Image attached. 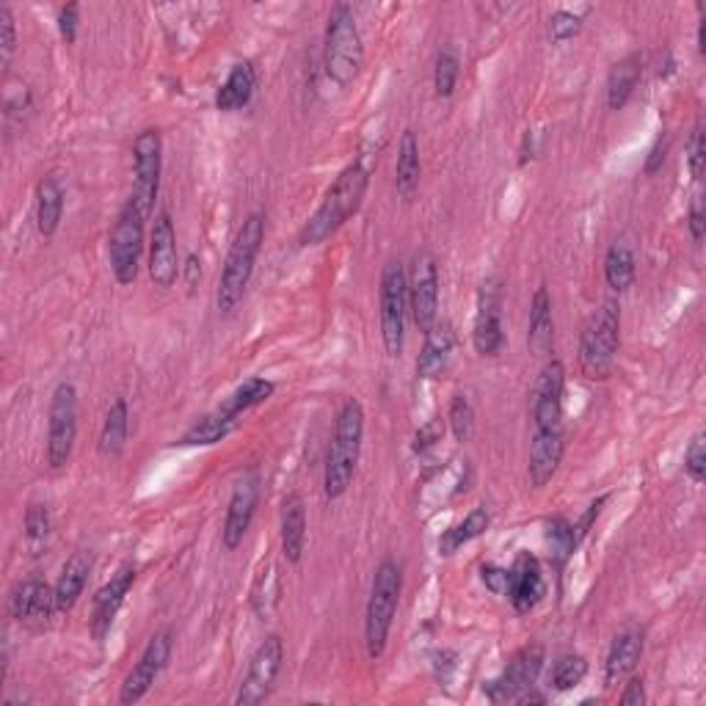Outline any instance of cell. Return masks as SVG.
<instances>
[{
	"instance_id": "21",
	"label": "cell",
	"mask_w": 706,
	"mask_h": 706,
	"mask_svg": "<svg viewBox=\"0 0 706 706\" xmlns=\"http://www.w3.org/2000/svg\"><path fill=\"white\" fill-rule=\"evenodd\" d=\"M11 618L28 621V624H44L59 613L56 607V588L39 577H28L11 591L9 599Z\"/></svg>"
},
{
	"instance_id": "38",
	"label": "cell",
	"mask_w": 706,
	"mask_h": 706,
	"mask_svg": "<svg viewBox=\"0 0 706 706\" xmlns=\"http://www.w3.org/2000/svg\"><path fill=\"white\" fill-rule=\"evenodd\" d=\"M279 594H282V588H279L276 566H273V563H268V566H263V572L258 574V583H254V588H252L254 613H258V616L263 621L271 618L273 607H276V602H279Z\"/></svg>"
},
{
	"instance_id": "5",
	"label": "cell",
	"mask_w": 706,
	"mask_h": 706,
	"mask_svg": "<svg viewBox=\"0 0 706 706\" xmlns=\"http://www.w3.org/2000/svg\"><path fill=\"white\" fill-rule=\"evenodd\" d=\"M323 67L337 87H351L364 67V39L349 3H337L329 14L323 39Z\"/></svg>"
},
{
	"instance_id": "37",
	"label": "cell",
	"mask_w": 706,
	"mask_h": 706,
	"mask_svg": "<svg viewBox=\"0 0 706 706\" xmlns=\"http://www.w3.org/2000/svg\"><path fill=\"white\" fill-rule=\"evenodd\" d=\"M588 676V659L583 654H563L555 665H552L549 685L552 690L568 693Z\"/></svg>"
},
{
	"instance_id": "10",
	"label": "cell",
	"mask_w": 706,
	"mask_h": 706,
	"mask_svg": "<svg viewBox=\"0 0 706 706\" xmlns=\"http://www.w3.org/2000/svg\"><path fill=\"white\" fill-rule=\"evenodd\" d=\"M409 282V312L420 332H428L440 321V260L431 252L414 254L406 273Z\"/></svg>"
},
{
	"instance_id": "46",
	"label": "cell",
	"mask_w": 706,
	"mask_h": 706,
	"mask_svg": "<svg viewBox=\"0 0 706 706\" xmlns=\"http://www.w3.org/2000/svg\"><path fill=\"white\" fill-rule=\"evenodd\" d=\"M17 50V20L11 6H0V53H3V67L9 64Z\"/></svg>"
},
{
	"instance_id": "17",
	"label": "cell",
	"mask_w": 706,
	"mask_h": 706,
	"mask_svg": "<svg viewBox=\"0 0 706 706\" xmlns=\"http://www.w3.org/2000/svg\"><path fill=\"white\" fill-rule=\"evenodd\" d=\"M472 345L481 356H497L505 349V329H503V288L497 279L483 282L481 295H477V315L475 329H472Z\"/></svg>"
},
{
	"instance_id": "51",
	"label": "cell",
	"mask_w": 706,
	"mask_h": 706,
	"mask_svg": "<svg viewBox=\"0 0 706 706\" xmlns=\"http://www.w3.org/2000/svg\"><path fill=\"white\" fill-rule=\"evenodd\" d=\"M690 235H693V243H698L702 246L704 243V232H706V215H704V199L696 196L690 204Z\"/></svg>"
},
{
	"instance_id": "24",
	"label": "cell",
	"mask_w": 706,
	"mask_h": 706,
	"mask_svg": "<svg viewBox=\"0 0 706 706\" xmlns=\"http://www.w3.org/2000/svg\"><path fill=\"white\" fill-rule=\"evenodd\" d=\"M306 549V505L299 492H290L282 503V555L290 566H299Z\"/></svg>"
},
{
	"instance_id": "33",
	"label": "cell",
	"mask_w": 706,
	"mask_h": 706,
	"mask_svg": "<svg viewBox=\"0 0 706 706\" xmlns=\"http://www.w3.org/2000/svg\"><path fill=\"white\" fill-rule=\"evenodd\" d=\"M641 78H643L641 53H629L624 56L618 64H613L611 75H607V108H611V111H621V108L632 100Z\"/></svg>"
},
{
	"instance_id": "43",
	"label": "cell",
	"mask_w": 706,
	"mask_h": 706,
	"mask_svg": "<svg viewBox=\"0 0 706 706\" xmlns=\"http://www.w3.org/2000/svg\"><path fill=\"white\" fill-rule=\"evenodd\" d=\"M546 538H549V546L552 552H555L557 557H568L574 549H577V535H574V525H568L566 520H552L549 522V530H546Z\"/></svg>"
},
{
	"instance_id": "54",
	"label": "cell",
	"mask_w": 706,
	"mask_h": 706,
	"mask_svg": "<svg viewBox=\"0 0 706 706\" xmlns=\"http://www.w3.org/2000/svg\"><path fill=\"white\" fill-rule=\"evenodd\" d=\"M514 704H522V706H527V704H546V696H541V693H535V687H530V690L522 693V696H516Z\"/></svg>"
},
{
	"instance_id": "39",
	"label": "cell",
	"mask_w": 706,
	"mask_h": 706,
	"mask_svg": "<svg viewBox=\"0 0 706 706\" xmlns=\"http://www.w3.org/2000/svg\"><path fill=\"white\" fill-rule=\"evenodd\" d=\"M447 425L453 431L455 442L466 444L472 440V434H475V406H472L470 395H464V392L453 395L447 412Z\"/></svg>"
},
{
	"instance_id": "22",
	"label": "cell",
	"mask_w": 706,
	"mask_h": 706,
	"mask_svg": "<svg viewBox=\"0 0 706 706\" xmlns=\"http://www.w3.org/2000/svg\"><path fill=\"white\" fill-rule=\"evenodd\" d=\"M563 453H566V436L563 428L555 431H533L527 458V475L533 488H544L561 470Z\"/></svg>"
},
{
	"instance_id": "23",
	"label": "cell",
	"mask_w": 706,
	"mask_h": 706,
	"mask_svg": "<svg viewBox=\"0 0 706 706\" xmlns=\"http://www.w3.org/2000/svg\"><path fill=\"white\" fill-rule=\"evenodd\" d=\"M527 349L538 359H552V351H555V317H552L549 290L544 284L535 290L533 304H530Z\"/></svg>"
},
{
	"instance_id": "42",
	"label": "cell",
	"mask_w": 706,
	"mask_h": 706,
	"mask_svg": "<svg viewBox=\"0 0 706 706\" xmlns=\"http://www.w3.org/2000/svg\"><path fill=\"white\" fill-rule=\"evenodd\" d=\"M579 31H583V17L574 14V11L557 9L555 14L549 17V39L555 44H563L568 42V39L579 37Z\"/></svg>"
},
{
	"instance_id": "15",
	"label": "cell",
	"mask_w": 706,
	"mask_h": 706,
	"mask_svg": "<svg viewBox=\"0 0 706 706\" xmlns=\"http://www.w3.org/2000/svg\"><path fill=\"white\" fill-rule=\"evenodd\" d=\"M563 392H566V367L561 359H546L533 386V428H563Z\"/></svg>"
},
{
	"instance_id": "40",
	"label": "cell",
	"mask_w": 706,
	"mask_h": 706,
	"mask_svg": "<svg viewBox=\"0 0 706 706\" xmlns=\"http://www.w3.org/2000/svg\"><path fill=\"white\" fill-rule=\"evenodd\" d=\"M458 75H461L458 56H455L450 48L442 50V53L436 56V67H434V91H436V97H442V100L453 97L455 83H458Z\"/></svg>"
},
{
	"instance_id": "52",
	"label": "cell",
	"mask_w": 706,
	"mask_h": 706,
	"mask_svg": "<svg viewBox=\"0 0 706 706\" xmlns=\"http://www.w3.org/2000/svg\"><path fill=\"white\" fill-rule=\"evenodd\" d=\"M665 152H668V139H665V135H659L657 141H654V147H652V152H648V158H646V167H643V172L646 174H657L659 169H663V163H665Z\"/></svg>"
},
{
	"instance_id": "47",
	"label": "cell",
	"mask_w": 706,
	"mask_h": 706,
	"mask_svg": "<svg viewBox=\"0 0 706 706\" xmlns=\"http://www.w3.org/2000/svg\"><path fill=\"white\" fill-rule=\"evenodd\" d=\"M78 26H81V6L67 3L59 11V33L67 44H75Z\"/></svg>"
},
{
	"instance_id": "31",
	"label": "cell",
	"mask_w": 706,
	"mask_h": 706,
	"mask_svg": "<svg viewBox=\"0 0 706 706\" xmlns=\"http://www.w3.org/2000/svg\"><path fill=\"white\" fill-rule=\"evenodd\" d=\"M238 423H241V420L232 417L226 409H215V412L204 414L202 420H196V423H193L191 428L180 436V442L176 444H180V447H210V444L224 442L226 436L238 428Z\"/></svg>"
},
{
	"instance_id": "14",
	"label": "cell",
	"mask_w": 706,
	"mask_h": 706,
	"mask_svg": "<svg viewBox=\"0 0 706 706\" xmlns=\"http://www.w3.org/2000/svg\"><path fill=\"white\" fill-rule=\"evenodd\" d=\"M544 659H546L544 646H538V643H530V646L520 648V652L508 659L503 674L483 687L488 702L492 704L516 702V696H522V693L530 690V687H535L541 670H544Z\"/></svg>"
},
{
	"instance_id": "41",
	"label": "cell",
	"mask_w": 706,
	"mask_h": 706,
	"mask_svg": "<svg viewBox=\"0 0 706 706\" xmlns=\"http://www.w3.org/2000/svg\"><path fill=\"white\" fill-rule=\"evenodd\" d=\"M22 527H26L28 546H31V549H39V546L50 538V530H53V520H50L48 505H39V503L28 505Z\"/></svg>"
},
{
	"instance_id": "3",
	"label": "cell",
	"mask_w": 706,
	"mask_h": 706,
	"mask_svg": "<svg viewBox=\"0 0 706 706\" xmlns=\"http://www.w3.org/2000/svg\"><path fill=\"white\" fill-rule=\"evenodd\" d=\"M364 444V409L356 397L340 406L337 423H334V436L329 444L326 466H323V494L326 500H340L349 492L353 472H356L359 455Z\"/></svg>"
},
{
	"instance_id": "1",
	"label": "cell",
	"mask_w": 706,
	"mask_h": 706,
	"mask_svg": "<svg viewBox=\"0 0 706 706\" xmlns=\"http://www.w3.org/2000/svg\"><path fill=\"white\" fill-rule=\"evenodd\" d=\"M370 185V169L362 161H353L343 172L337 174V180L329 185V191L323 193V202L317 204L315 213L306 219V224L301 226L299 243L301 246H321L329 238L337 235L345 224L359 213L364 202V193Z\"/></svg>"
},
{
	"instance_id": "6",
	"label": "cell",
	"mask_w": 706,
	"mask_h": 706,
	"mask_svg": "<svg viewBox=\"0 0 706 706\" xmlns=\"http://www.w3.org/2000/svg\"><path fill=\"white\" fill-rule=\"evenodd\" d=\"M621 349V306L618 301H605L585 326L579 337V370L585 379L605 381L613 373Z\"/></svg>"
},
{
	"instance_id": "27",
	"label": "cell",
	"mask_w": 706,
	"mask_h": 706,
	"mask_svg": "<svg viewBox=\"0 0 706 706\" xmlns=\"http://www.w3.org/2000/svg\"><path fill=\"white\" fill-rule=\"evenodd\" d=\"M420 174H423V161H420V139L412 128L403 130L401 144H397L395 163V191L403 202H414L420 188Z\"/></svg>"
},
{
	"instance_id": "44",
	"label": "cell",
	"mask_w": 706,
	"mask_h": 706,
	"mask_svg": "<svg viewBox=\"0 0 706 706\" xmlns=\"http://www.w3.org/2000/svg\"><path fill=\"white\" fill-rule=\"evenodd\" d=\"M687 167H690L693 180H702L704 167H706V133H704V119H698L696 128H693L690 141H687Z\"/></svg>"
},
{
	"instance_id": "16",
	"label": "cell",
	"mask_w": 706,
	"mask_h": 706,
	"mask_svg": "<svg viewBox=\"0 0 706 706\" xmlns=\"http://www.w3.org/2000/svg\"><path fill=\"white\" fill-rule=\"evenodd\" d=\"M135 577H139V568H135L133 561H124L122 566L117 568V572L111 574V579H108L105 585H102L100 591H97L94 602H91V635H94L97 643H102L108 637V632H111L113 621H117L119 611H122L124 599H128V594L133 591L135 585Z\"/></svg>"
},
{
	"instance_id": "20",
	"label": "cell",
	"mask_w": 706,
	"mask_h": 706,
	"mask_svg": "<svg viewBox=\"0 0 706 706\" xmlns=\"http://www.w3.org/2000/svg\"><path fill=\"white\" fill-rule=\"evenodd\" d=\"M544 594L546 583L538 557L530 555V552H522L514 561V566L508 568V591H505V596H508L516 613L527 616V613H533L541 605Z\"/></svg>"
},
{
	"instance_id": "49",
	"label": "cell",
	"mask_w": 706,
	"mask_h": 706,
	"mask_svg": "<svg viewBox=\"0 0 706 706\" xmlns=\"http://www.w3.org/2000/svg\"><path fill=\"white\" fill-rule=\"evenodd\" d=\"M442 434H444L442 420H431V423H425L423 428L417 431V436H414V453H423V450L434 447L436 442H442Z\"/></svg>"
},
{
	"instance_id": "7",
	"label": "cell",
	"mask_w": 706,
	"mask_h": 706,
	"mask_svg": "<svg viewBox=\"0 0 706 706\" xmlns=\"http://www.w3.org/2000/svg\"><path fill=\"white\" fill-rule=\"evenodd\" d=\"M150 215L128 199L119 210L113 230L108 235V263H111L113 276L119 284L130 288L139 279L141 252H144V224Z\"/></svg>"
},
{
	"instance_id": "2",
	"label": "cell",
	"mask_w": 706,
	"mask_h": 706,
	"mask_svg": "<svg viewBox=\"0 0 706 706\" xmlns=\"http://www.w3.org/2000/svg\"><path fill=\"white\" fill-rule=\"evenodd\" d=\"M265 243V213L263 210H254L243 219L241 230L232 238V246L226 252L224 268H221L219 279V293H215V304L224 315H232L238 310V304L246 295L249 282L254 276V265H258L260 252H263Z\"/></svg>"
},
{
	"instance_id": "19",
	"label": "cell",
	"mask_w": 706,
	"mask_h": 706,
	"mask_svg": "<svg viewBox=\"0 0 706 706\" xmlns=\"http://www.w3.org/2000/svg\"><path fill=\"white\" fill-rule=\"evenodd\" d=\"M150 279L158 290H172L176 276L182 273L180 260H176V230L169 210L155 215V224L150 232Z\"/></svg>"
},
{
	"instance_id": "50",
	"label": "cell",
	"mask_w": 706,
	"mask_h": 706,
	"mask_svg": "<svg viewBox=\"0 0 706 706\" xmlns=\"http://www.w3.org/2000/svg\"><path fill=\"white\" fill-rule=\"evenodd\" d=\"M626 687H624V693H621V698L618 702L624 704V706H643L646 704V685H643V679L641 676H626Z\"/></svg>"
},
{
	"instance_id": "25",
	"label": "cell",
	"mask_w": 706,
	"mask_h": 706,
	"mask_svg": "<svg viewBox=\"0 0 706 706\" xmlns=\"http://www.w3.org/2000/svg\"><path fill=\"white\" fill-rule=\"evenodd\" d=\"M641 657H643V632L635 629V626L618 632L616 641H613V646H611V652H607L605 685L613 687V685H618V682H624L626 676L635 674Z\"/></svg>"
},
{
	"instance_id": "34",
	"label": "cell",
	"mask_w": 706,
	"mask_h": 706,
	"mask_svg": "<svg viewBox=\"0 0 706 706\" xmlns=\"http://www.w3.org/2000/svg\"><path fill=\"white\" fill-rule=\"evenodd\" d=\"M488 525H492V516H488L486 508H472L470 514L464 516V522L453 525L450 530H444L440 538V552L442 555H455L461 546L472 544L475 538H481L486 533Z\"/></svg>"
},
{
	"instance_id": "36",
	"label": "cell",
	"mask_w": 706,
	"mask_h": 706,
	"mask_svg": "<svg viewBox=\"0 0 706 706\" xmlns=\"http://www.w3.org/2000/svg\"><path fill=\"white\" fill-rule=\"evenodd\" d=\"M635 254L626 243H613L605 254V282L613 293H624L635 282Z\"/></svg>"
},
{
	"instance_id": "30",
	"label": "cell",
	"mask_w": 706,
	"mask_h": 706,
	"mask_svg": "<svg viewBox=\"0 0 706 706\" xmlns=\"http://www.w3.org/2000/svg\"><path fill=\"white\" fill-rule=\"evenodd\" d=\"M128 434H130V409L124 397H117V401L108 406L105 420H102V431H100V442H97V450L105 461L119 458L128 447Z\"/></svg>"
},
{
	"instance_id": "26",
	"label": "cell",
	"mask_w": 706,
	"mask_h": 706,
	"mask_svg": "<svg viewBox=\"0 0 706 706\" xmlns=\"http://www.w3.org/2000/svg\"><path fill=\"white\" fill-rule=\"evenodd\" d=\"M455 349V329L453 323L436 321L434 326L425 332L423 351L417 356V375L420 379H436L444 367H447L450 356Z\"/></svg>"
},
{
	"instance_id": "4",
	"label": "cell",
	"mask_w": 706,
	"mask_h": 706,
	"mask_svg": "<svg viewBox=\"0 0 706 706\" xmlns=\"http://www.w3.org/2000/svg\"><path fill=\"white\" fill-rule=\"evenodd\" d=\"M403 594V568L401 563L386 557L379 563L373 574V585H370V599L364 607V646H367V657L381 659L386 652V641H390L392 621H395L397 605H401Z\"/></svg>"
},
{
	"instance_id": "9",
	"label": "cell",
	"mask_w": 706,
	"mask_h": 706,
	"mask_svg": "<svg viewBox=\"0 0 706 706\" xmlns=\"http://www.w3.org/2000/svg\"><path fill=\"white\" fill-rule=\"evenodd\" d=\"M78 440V390L70 381H61L50 397L48 412V464L50 470H64L72 458Z\"/></svg>"
},
{
	"instance_id": "32",
	"label": "cell",
	"mask_w": 706,
	"mask_h": 706,
	"mask_svg": "<svg viewBox=\"0 0 706 706\" xmlns=\"http://www.w3.org/2000/svg\"><path fill=\"white\" fill-rule=\"evenodd\" d=\"M64 219V188L53 174L42 176L37 185V226L42 238H53Z\"/></svg>"
},
{
	"instance_id": "13",
	"label": "cell",
	"mask_w": 706,
	"mask_h": 706,
	"mask_svg": "<svg viewBox=\"0 0 706 706\" xmlns=\"http://www.w3.org/2000/svg\"><path fill=\"white\" fill-rule=\"evenodd\" d=\"M172 648H174V632L172 629H161L150 637L147 648L141 652L139 663H135L133 670L124 676L122 690H119V704L130 706V704L144 702V696L152 690V685L158 682V676L167 670L169 659H172Z\"/></svg>"
},
{
	"instance_id": "48",
	"label": "cell",
	"mask_w": 706,
	"mask_h": 706,
	"mask_svg": "<svg viewBox=\"0 0 706 706\" xmlns=\"http://www.w3.org/2000/svg\"><path fill=\"white\" fill-rule=\"evenodd\" d=\"M481 579L492 594H503L508 591V568L494 566V563H483L481 566Z\"/></svg>"
},
{
	"instance_id": "35",
	"label": "cell",
	"mask_w": 706,
	"mask_h": 706,
	"mask_svg": "<svg viewBox=\"0 0 706 706\" xmlns=\"http://www.w3.org/2000/svg\"><path fill=\"white\" fill-rule=\"evenodd\" d=\"M273 390H276L273 381L263 379V375H252V379H246L235 392H232L230 401H226L221 409H226L232 417L241 420L246 412H252V409L263 406L265 401H271Z\"/></svg>"
},
{
	"instance_id": "11",
	"label": "cell",
	"mask_w": 706,
	"mask_h": 706,
	"mask_svg": "<svg viewBox=\"0 0 706 706\" xmlns=\"http://www.w3.org/2000/svg\"><path fill=\"white\" fill-rule=\"evenodd\" d=\"M163 172V135L158 128H147L133 141V199L147 215L155 210L158 191H161Z\"/></svg>"
},
{
	"instance_id": "45",
	"label": "cell",
	"mask_w": 706,
	"mask_h": 706,
	"mask_svg": "<svg viewBox=\"0 0 706 706\" xmlns=\"http://www.w3.org/2000/svg\"><path fill=\"white\" fill-rule=\"evenodd\" d=\"M685 472L693 483L702 486L706 477V450H704V434L693 436V442L685 450Z\"/></svg>"
},
{
	"instance_id": "28",
	"label": "cell",
	"mask_w": 706,
	"mask_h": 706,
	"mask_svg": "<svg viewBox=\"0 0 706 706\" xmlns=\"http://www.w3.org/2000/svg\"><path fill=\"white\" fill-rule=\"evenodd\" d=\"M254 89H258V70L252 61H238L230 70L226 81L215 91V108L221 113H235L252 102Z\"/></svg>"
},
{
	"instance_id": "53",
	"label": "cell",
	"mask_w": 706,
	"mask_h": 706,
	"mask_svg": "<svg viewBox=\"0 0 706 706\" xmlns=\"http://www.w3.org/2000/svg\"><path fill=\"white\" fill-rule=\"evenodd\" d=\"M182 279H185L188 288H196L199 282H202V258H196V254H188L185 258V265H182Z\"/></svg>"
},
{
	"instance_id": "18",
	"label": "cell",
	"mask_w": 706,
	"mask_h": 706,
	"mask_svg": "<svg viewBox=\"0 0 706 706\" xmlns=\"http://www.w3.org/2000/svg\"><path fill=\"white\" fill-rule=\"evenodd\" d=\"M260 503V477L258 472H246L241 481L232 488L230 505H226L224 530H221V544L226 552H235L246 538L249 527H252L254 514H258Z\"/></svg>"
},
{
	"instance_id": "12",
	"label": "cell",
	"mask_w": 706,
	"mask_h": 706,
	"mask_svg": "<svg viewBox=\"0 0 706 706\" xmlns=\"http://www.w3.org/2000/svg\"><path fill=\"white\" fill-rule=\"evenodd\" d=\"M284 663V641L279 635H268L258 646V652L249 659V670L238 687L235 704L238 706H258L268 702V696L276 687L279 674Z\"/></svg>"
},
{
	"instance_id": "29",
	"label": "cell",
	"mask_w": 706,
	"mask_h": 706,
	"mask_svg": "<svg viewBox=\"0 0 706 706\" xmlns=\"http://www.w3.org/2000/svg\"><path fill=\"white\" fill-rule=\"evenodd\" d=\"M89 574H91V557L87 552H75L70 561L64 563L61 568L59 579H56V607L59 613H70L72 607L78 605V599L83 596V588L89 583Z\"/></svg>"
},
{
	"instance_id": "8",
	"label": "cell",
	"mask_w": 706,
	"mask_h": 706,
	"mask_svg": "<svg viewBox=\"0 0 706 706\" xmlns=\"http://www.w3.org/2000/svg\"><path fill=\"white\" fill-rule=\"evenodd\" d=\"M406 315H409V282L406 268L401 260H390L381 271L379 288V317H381V343L386 356L401 359L406 343Z\"/></svg>"
}]
</instances>
